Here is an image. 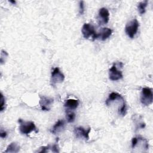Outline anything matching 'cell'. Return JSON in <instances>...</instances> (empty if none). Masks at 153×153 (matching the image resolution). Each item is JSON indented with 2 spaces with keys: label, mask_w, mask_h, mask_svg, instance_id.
Wrapping results in <instances>:
<instances>
[{
  "label": "cell",
  "mask_w": 153,
  "mask_h": 153,
  "mask_svg": "<svg viewBox=\"0 0 153 153\" xmlns=\"http://www.w3.org/2000/svg\"><path fill=\"white\" fill-rule=\"evenodd\" d=\"M64 126H65V122L63 120H59L54 125V126L53 127L51 131L55 134L57 132L60 131L64 127Z\"/></svg>",
  "instance_id": "obj_14"
},
{
  "label": "cell",
  "mask_w": 153,
  "mask_h": 153,
  "mask_svg": "<svg viewBox=\"0 0 153 153\" xmlns=\"http://www.w3.org/2000/svg\"><path fill=\"white\" fill-rule=\"evenodd\" d=\"M18 122L20 124L19 130L22 134H28L32 131H35L36 133L38 131L35 123L32 121H25L22 119H19Z\"/></svg>",
  "instance_id": "obj_1"
},
{
  "label": "cell",
  "mask_w": 153,
  "mask_h": 153,
  "mask_svg": "<svg viewBox=\"0 0 153 153\" xmlns=\"http://www.w3.org/2000/svg\"><path fill=\"white\" fill-rule=\"evenodd\" d=\"M39 103L42 111H49L51 108V105L53 103V99L44 96H41Z\"/></svg>",
  "instance_id": "obj_8"
},
{
  "label": "cell",
  "mask_w": 153,
  "mask_h": 153,
  "mask_svg": "<svg viewBox=\"0 0 153 153\" xmlns=\"http://www.w3.org/2000/svg\"><path fill=\"white\" fill-rule=\"evenodd\" d=\"M52 151L54 152H59V151L58 150V146L57 144H54L53 146H52Z\"/></svg>",
  "instance_id": "obj_20"
},
{
  "label": "cell",
  "mask_w": 153,
  "mask_h": 153,
  "mask_svg": "<svg viewBox=\"0 0 153 153\" xmlns=\"http://www.w3.org/2000/svg\"><path fill=\"white\" fill-rule=\"evenodd\" d=\"M81 32L84 38L88 39L90 36L92 37L93 39H97V33L94 29V26L90 23H84L82 27Z\"/></svg>",
  "instance_id": "obj_4"
},
{
  "label": "cell",
  "mask_w": 153,
  "mask_h": 153,
  "mask_svg": "<svg viewBox=\"0 0 153 153\" xmlns=\"http://www.w3.org/2000/svg\"><path fill=\"white\" fill-rule=\"evenodd\" d=\"M41 150L39 151V152H47L48 151L49 149V146H42L40 148Z\"/></svg>",
  "instance_id": "obj_19"
},
{
  "label": "cell",
  "mask_w": 153,
  "mask_h": 153,
  "mask_svg": "<svg viewBox=\"0 0 153 153\" xmlns=\"http://www.w3.org/2000/svg\"><path fill=\"white\" fill-rule=\"evenodd\" d=\"M112 30L108 27H103L101 29L99 33L97 34V39H99L102 41H105L112 34Z\"/></svg>",
  "instance_id": "obj_10"
},
{
  "label": "cell",
  "mask_w": 153,
  "mask_h": 153,
  "mask_svg": "<svg viewBox=\"0 0 153 153\" xmlns=\"http://www.w3.org/2000/svg\"><path fill=\"white\" fill-rule=\"evenodd\" d=\"M148 1L145 0L144 1H142L138 4L137 5V9L140 14H143L145 13L146 11V7L148 5Z\"/></svg>",
  "instance_id": "obj_15"
},
{
  "label": "cell",
  "mask_w": 153,
  "mask_h": 153,
  "mask_svg": "<svg viewBox=\"0 0 153 153\" xmlns=\"http://www.w3.org/2000/svg\"><path fill=\"white\" fill-rule=\"evenodd\" d=\"M79 14L81 15L83 14L84 12V1H79Z\"/></svg>",
  "instance_id": "obj_18"
},
{
  "label": "cell",
  "mask_w": 153,
  "mask_h": 153,
  "mask_svg": "<svg viewBox=\"0 0 153 153\" xmlns=\"http://www.w3.org/2000/svg\"><path fill=\"white\" fill-rule=\"evenodd\" d=\"M121 97H122V96L120 94H119L117 92H112L111 93L109 94L108 98L106 100V102H105L106 105L109 106V105L111 104V103L112 102H114V100H115Z\"/></svg>",
  "instance_id": "obj_13"
},
{
  "label": "cell",
  "mask_w": 153,
  "mask_h": 153,
  "mask_svg": "<svg viewBox=\"0 0 153 153\" xmlns=\"http://www.w3.org/2000/svg\"><path fill=\"white\" fill-rule=\"evenodd\" d=\"M153 94L152 90L149 87H143L142 89L140 102L145 106H149L152 103Z\"/></svg>",
  "instance_id": "obj_2"
},
{
  "label": "cell",
  "mask_w": 153,
  "mask_h": 153,
  "mask_svg": "<svg viewBox=\"0 0 153 153\" xmlns=\"http://www.w3.org/2000/svg\"><path fill=\"white\" fill-rule=\"evenodd\" d=\"M66 112V119L68 123H73L75 118V114L74 112L70 111L69 109Z\"/></svg>",
  "instance_id": "obj_16"
},
{
  "label": "cell",
  "mask_w": 153,
  "mask_h": 153,
  "mask_svg": "<svg viewBox=\"0 0 153 153\" xmlns=\"http://www.w3.org/2000/svg\"><path fill=\"white\" fill-rule=\"evenodd\" d=\"M10 2H11V3H13V4H16V1H11V0H10Z\"/></svg>",
  "instance_id": "obj_22"
},
{
  "label": "cell",
  "mask_w": 153,
  "mask_h": 153,
  "mask_svg": "<svg viewBox=\"0 0 153 153\" xmlns=\"http://www.w3.org/2000/svg\"><path fill=\"white\" fill-rule=\"evenodd\" d=\"M90 130V127H88L87 130H85L82 127H78L74 128V133L76 137H84L88 140L89 139V134Z\"/></svg>",
  "instance_id": "obj_9"
},
{
  "label": "cell",
  "mask_w": 153,
  "mask_h": 153,
  "mask_svg": "<svg viewBox=\"0 0 153 153\" xmlns=\"http://www.w3.org/2000/svg\"><path fill=\"white\" fill-rule=\"evenodd\" d=\"M7 134L6 131H1L0 136L2 138H5L7 136Z\"/></svg>",
  "instance_id": "obj_21"
},
{
  "label": "cell",
  "mask_w": 153,
  "mask_h": 153,
  "mask_svg": "<svg viewBox=\"0 0 153 153\" xmlns=\"http://www.w3.org/2000/svg\"><path fill=\"white\" fill-rule=\"evenodd\" d=\"M20 151V146L16 142H12L7 146L6 150H5L4 152H13L17 153Z\"/></svg>",
  "instance_id": "obj_12"
},
{
  "label": "cell",
  "mask_w": 153,
  "mask_h": 153,
  "mask_svg": "<svg viewBox=\"0 0 153 153\" xmlns=\"http://www.w3.org/2000/svg\"><path fill=\"white\" fill-rule=\"evenodd\" d=\"M79 105V102L76 99H69L66 100L64 106L69 110H74L77 108Z\"/></svg>",
  "instance_id": "obj_11"
},
{
  "label": "cell",
  "mask_w": 153,
  "mask_h": 153,
  "mask_svg": "<svg viewBox=\"0 0 153 153\" xmlns=\"http://www.w3.org/2000/svg\"><path fill=\"white\" fill-rule=\"evenodd\" d=\"M123 77L122 72L117 69L116 63H114L109 70V78L112 81H118Z\"/></svg>",
  "instance_id": "obj_7"
},
{
  "label": "cell",
  "mask_w": 153,
  "mask_h": 153,
  "mask_svg": "<svg viewBox=\"0 0 153 153\" xmlns=\"http://www.w3.org/2000/svg\"><path fill=\"white\" fill-rule=\"evenodd\" d=\"M4 105H5V98L2 94V93H1V111L2 112L5 107H4Z\"/></svg>",
  "instance_id": "obj_17"
},
{
  "label": "cell",
  "mask_w": 153,
  "mask_h": 153,
  "mask_svg": "<svg viewBox=\"0 0 153 153\" xmlns=\"http://www.w3.org/2000/svg\"><path fill=\"white\" fill-rule=\"evenodd\" d=\"M109 19V13L107 8L102 7L99 11L97 20L100 25L106 24L108 23Z\"/></svg>",
  "instance_id": "obj_6"
},
{
  "label": "cell",
  "mask_w": 153,
  "mask_h": 153,
  "mask_svg": "<svg viewBox=\"0 0 153 153\" xmlns=\"http://www.w3.org/2000/svg\"><path fill=\"white\" fill-rule=\"evenodd\" d=\"M65 79L64 74L60 71L59 68H54L51 71L50 83L52 86H55L56 84L62 83Z\"/></svg>",
  "instance_id": "obj_5"
},
{
  "label": "cell",
  "mask_w": 153,
  "mask_h": 153,
  "mask_svg": "<svg viewBox=\"0 0 153 153\" xmlns=\"http://www.w3.org/2000/svg\"><path fill=\"white\" fill-rule=\"evenodd\" d=\"M139 26V24L136 19H133L128 22L125 27V32L128 36L133 38L138 30Z\"/></svg>",
  "instance_id": "obj_3"
}]
</instances>
